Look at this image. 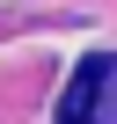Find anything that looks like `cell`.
I'll return each instance as SVG.
<instances>
[{
	"mask_svg": "<svg viewBox=\"0 0 117 124\" xmlns=\"http://www.w3.org/2000/svg\"><path fill=\"white\" fill-rule=\"evenodd\" d=\"M117 80V58L110 51H88L81 66H73V80H66V102H58V124H95V95Z\"/></svg>",
	"mask_w": 117,
	"mask_h": 124,
	"instance_id": "1",
	"label": "cell"
}]
</instances>
